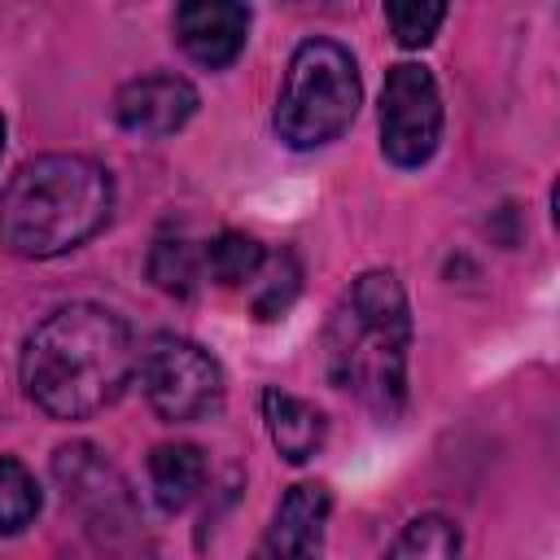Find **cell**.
I'll list each match as a JSON object with an SVG mask.
<instances>
[{"mask_svg": "<svg viewBox=\"0 0 560 560\" xmlns=\"http://www.w3.org/2000/svg\"><path fill=\"white\" fill-rule=\"evenodd\" d=\"M39 486L31 468L13 455H0V534H22L39 516Z\"/></svg>", "mask_w": 560, "mask_h": 560, "instance_id": "cell-17", "label": "cell"}, {"mask_svg": "<svg viewBox=\"0 0 560 560\" xmlns=\"http://www.w3.org/2000/svg\"><path fill=\"white\" fill-rule=\"evenodd\" d=\"M302 289V262L293 249H280V254H267L258 276L249 280V311L254 319H280L293 298Z\"/></svg>", "mask_w": 560, "mask_h": 560, "instance_id": "cell-15", "label": "cell"}, {"mask_svg": "<svg viewBox=\"0 0 560 560\" xmlns=\"http://www.w3.org/2000/svg\"><path fill=\"white\" fill-rule=\"evenodd\" d=\"M149 490L162 512H184L206 486V455L192 442H162L149 451Z\"/></svg>", "mask_w": 560, "mask_h": 560, "instance_id": "cell-12", "label": "cell"}, {"mask_svg": "<svg viewBox=\"0 0 560 560\" xmlns=\"http://www.w3.org/2000/svg\"><path fill=\"white\" fill-rule=\"evenodd\" d=\"M114 214V175L83 153H44L0 192V245L18 258H57L92 241Z\"/></svg>", "mask_w": 560, "mask_h": 560, "instance_id": "cell-3", "label": "cell"}, {"mask_svg": "<svg viewBox=\"0 0 560 560\" xmlns=\"http://www.w3.org/2000/svg\"><path fill=\"white\" fill-rule=\"evenodd\" d=\"M459 525L442 512H420L411 516L398 538L389 542L385 560H459Z\"/></svg>", "mask_w": 560, "mask_h": 560, "instance_id": "cell-13", "label": "cell"}, {"mask_svg": "<svg viewBox=\"0 0 560 560\" xmlns=\"http://www.w3.org/2000/svg\"><path fill=\"white\" fill-rule=\"evenodd\" d=\"M407 350L411 306L402 280L385 267L354 276L319 337L328 385L354 394L381 424H389L407 407Z\"/></svg>", "mask_w": 560, "mask_h": 560, "instance_id": "cell-2", "label": "cell"}, {"mask_svg": "<svg viewBox=\"0 0 560 560\" xmlns=\"http://www.w3.org/2000/svg\"><path fill=\"white\" fill-rule=\"evenodd\" d=\"M385 22H389V31L402 48H424L438 35V26L446 22V4H438V0H389Z\"/></svg>", "mask_w": 560, "mask_h": 560, "instance_id": "cell-18", "label": "cell"}, {"mask_svg": "<svg viewBox=\"0 0 560 560\" xmlns=\"http://www.w3.org/2000/svg\"><path fill=\"white\" fill-rule=\"evenodd\" d=\"M201 254L184 232H162L149 249V280L171 298H192L201 284Z\"/></svg>", "mask_w": 560, "mask_h": 560, "instance_id": "cell-14", "label": "cell"}, {"mask_svg": "<svg viewBox=\"0 0 560 560\" xmlns=\"http://www.w3.org/2000/svg\"><path fill=\"white\" fill-rule=\"evenodd\" d=\"M131 372V328L101 302L48 311L22 346V389L48 420H88L114 407Z\"/></svg>", "mask_w": 560, "mask_h": 560, "instance_id": "cell-1", "label": "cell"}, {"mask_svg": "<svg viewBox=\"0 0 560 560\" xmlns=\"http://www.w3.org/2000/svg\"><path fill=\"white\" fill-rule=\"evenodd\" d=\"M0 158H4V118H0Z\"/></svg>", "mask_w": 560, "mask_h": 560, "instance_id": "cell-19", "label": "cell"}, {"mask_svg": "<svg viewBox=\"0 0 560 560\" xmlns=\"http://www.w3.org/2000/svg\"><path fill=\"white\" fill-rule=\"evenodd\" d=\"M197 105L201 96L184 74H140L118 88L114 118L122 131L140 140H162V136H175L197 114Z\"/></svg>", "mask_w": 560, "mask_h": 560, "instance_id": "cell-9", "label": "cell"}, {"mask_svg": "<svg viewBox=\"0 0 560 560\" xmlns=\"http://www.w3.org/2000/svg\"><path fill=\"white\" fill-rule=\"evenodd\" d=\"M175 39L188 61L228 70L249 39V4L236 0H184L175 9Z\"/></svg>", "mask_w": 560, "mask_h": 560, "instance_id": "cell-10", "label": "cell"}, {"mask_svg": "<svg viewBox=\"0 0 560 560\" xmlns=\"http://www.w3.org/2000/svg\"><path fill=\"white\" fill-rule=\"evenodd\" d=\"M262 258H267V249H262L254 236H245V232H219V236L206 241V249H201V271H206L214 284L236 289V284H249V280L258 276Z\"/></svg>", "mask_w": 560, "mask_h": 560, "instance_id": "cell-16", "label": "cell"}, {"mask_svg": "<svg viewBox=\"0 0 560 560\" xmlns=\"http://www.w3.org/2000/svg\"><path fill=\"white\" fill-rule=\"evenodd\" d=\"M136 372H140V389H144L153 416L166 420V424L206 420L223 402V368H219V359L206 346L188 341V337L158 332L140 350Z\"/></svg>", "mask_w": 560, "mask_h": 560, "instance_id": "cell-5", "label": "cell"}, {"mask_svg": "<svg viewBox=\"0 0 560 560\" xmlns=\"http://www.w3.org/2000/svg\"><path fill=\"white\" fill-rule=\"evenodd\" d=\"M359 101H363V83L350 48L324 35L302 39L284 66V83L276 96V114H271L276 140L298 153L324 149L354 122Z\"/></svg>", "mask_w": 560, "mask_h": 560, "instance_id": "cell-4", "label": "cell"}, {"mask_svg": "<svg viewBox=\"0 0 560 560\" xmlns=\"http://www.w3.org/2000/svg\"><path fill=\"white\" fill-rule=\"evenodd\" d=\"M262 420H267V433H271V446L280 451L284 464H306L311 455H319L324 438H328V420L315 402L280 389V385H267L262 389Z\"/></svg>", "mask_w": 560, "mask_h": 560, "instance_id": "cell-11", "label": "cell"}, {"mask_svg": "<svg viewBox=\"0 0 560 560\" xmlns=\"http://www.w3.org/2000/svg\"><path fill=\"white\" fill-rule=\"evenodd\" d=\"M328 512H332V494L324 481L289 486L249 560H319Z\"/></svg>", "mask_w": 560, "mask_h": 560, "instance_id": "cell-8", "label": "cell"}, {"mask_svg": "<svg viewBox=\"0 0 560 560\" xmlns=\"http://www.w3.org/2000/svg\"><path fill=\"white\" fill-rule=\"evenodd\" d=\"M52 477L66 494V503L83 516V525L101 538V547H118L127 538H136V499L127 477L92 446V442H70L57 446L52 455Z\"/></svg>", "mask_w": 560, "mask_h": 560, "instance_id": "cell-7", "label": "cell"}, {"mask_svg": "<svg viewBox=\"0 0 560 560\" xmlns=\"http://www.w3.org/2000/svg\"><path fill=\"white\" fill-rule=\"evenodd\" d=\"M376 127H381V153L402 171H416L438 153L442 92H438V79L429 66L398 61L385 70Z\"/></svg>", "mask_w": 560, "mask_h": 560, "instance_id": "cell-6", "label": "cell"}]
</instances>
